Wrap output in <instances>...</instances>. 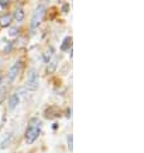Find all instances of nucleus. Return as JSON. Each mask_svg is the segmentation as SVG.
Returning <instances> with one entry per match:
<instances>
[{"instance_id":"nucleus-2","label":"nucleus","mask_w":144,"mask_h":153,"mask_svg":"<svg viewBox=\"0 0 144 153\" xmlns=\"http://www.w3.org/2000/svg\"><path fill=\"white\" fill-rule=\"evenodd\" d=\"M44 14H45V7L39 5L36 8V10L33 12V16H32V19H31V27L32 28H36L39 26L40 22L44 18Z\"/></svg>"},{"instance_id":"nucleus-3","label":"nucleus","mask_w":144,"mask_h":153,"mask_svg":"<svg viewBox=\"0 0 144 153\" xmlns=\"http://www.w3.org/2000/svg\"><path fill=\"white\" fill-rule=\"evenodd\" d=\"M26 86L28 90H36L37 86H39V77H37L36 70H30L28 75H27V84Z\"/></svg>"},{"instance_id":"nucleus-4","label":"nucleus","mask_w":144,"mask_h":153,"mask_svg":"<svg viewBox=\"0 0 144 153\" xmlns=\"http://www.w3.org/2000/svg\"><path fill=\"white\" fill-rule=\"evenodd\" d=\"M21 70H22V62H16L13 66L10 67L9 72H8V80L12 82L13 80L18 76V74L21 72Z\"/></svg>"},{"instance_id":"nucleus-16","label":"nucleus","mask_w":144,"mask_h":153,"mask_svg":"<svg viewBox=\"0 0 144 153\" xmlns=\"http://www.w3.org/2000/svg\"><path fill=\"white\" fill-rule=\"evenodd\" d=\"M68 8H70V4H65V5L62 7V12H63V13H67V10H68Z\"/></svg>"},{"instance_id":"nucleus-7","label":"nucleus","mask_w":144,"mask_h":153,"mask_svg":"<svg viewBox=\"0 0 144 153\" xmlns=\"http://www.w3.org/2000/svg\"><path fill=\"white\" fill-rule=\"evenodd\" d=\"M57 66H58V58H53V61L49 62L48 67H46V72L48 74H54V71L57 70Z\"/></svg>"},{"instance_id":"nucleus-5","label":"nucleus","mask_w":144,"mask_h":153,"mask_svg":"<svg viewBox=\"0 0 144 153\" xmlns=\"http://www.w3.org/2000/svg\"><path fill=\"white\" fill-rule=\"evenodd\" d=\"M61 116V111H59L58 107H49L45 109V117L46 118H56Z\"/></svg>"},{"instance_id":"nucleus-1","label":"nucleus","mask_w":144,"mask_h":153,"mask_svg":"<svg viewBox=\"0 0 144 153\" xmlns=\"http://www.w3.org/2000/svg\"><path fill=\"white\" fill-rule=\"evenodd\" d=\"M40 125H41L40 121L36 120V118H33L31 121V124L28 125L26 130V142L28 144H32L40 135Z\"/></svg>"},{"instance_id":"nucleus-12","label":"nucleus","mask_w":144,"mask_h":153,"mask_svg":"<svg viewBox=\"0 0 144 153\" xmlns=\"http://www.w3.org/2000/svg\"><path fill=\"white\" fill-rule=\"evenodd\" d=\"M67 143H68V148H70V151L73 149V146H72V144H73V135H72V134H70L68 137H67Z\"/></svg>"},{"instance_id":"nucleus-17","label":"nucleus","mask_w":144,"mask_h":153,"mask_svg":"<svg viewBox=\"0 0 144 153\" xmlns=\"http://www.w3.org/2000/svg\"><path fill=\"white\" fill-rule=\"evenodd\" d=\"M0 5H1V7H7L8 1H7V0H0Z\"/></svg>"},{"instance_id":"nucleus-13","label":"nucleus","mask_w":144,"mask_h":153,"mask_svg":"<svg viewBox=\"0 0 144 153\" xmlns=\"http://www.w3.org/2000/svg\"><path fill=\"white\" fill-rule=\"evenodd\" d=\"M52 56H53V48H52V46H50V48H49V50H48V52L45 53V56H44L45 62H48V61H49V58L52 57Z\"/></svg>"},{"instance_id":"nucleus-11","label":"nucleus","mask_w":144,"mask_h":153,"mask_svg":"<svg viewBox=\"0 0 144 153\" xmlns=\"http://www.w3.org/2000/svg\"><path fill=\"white\" fill-rule=\"evenodd\" d=\"M10 139H12V134H9V135H8V137H7V139L4 140L3 143H1V146H0V148H1V149H5V148H7V146H8V144H9V142H10Z\"/></svg>"},{"instance_id":"nucleus-19","label":"nucleus","mask_w":144,"mask_h":153,"mask_svg":"<svg viewBox=\"0 0 144 153\" xmlns=\"http://www.w3.org/2000/svg\"><path fill=\"white\" fill-rule=\"evenodd\" d=\"M0 90H1V81H0Z\"/></svg>"},{"instance_id":"nucleus-15","label":"nucleus","mask_w":144,"mask_h":153,"mask_svg":"<svg viewBox=\"0 0 144 153\" xmlns=\"http://www.w3.org/2000/svg\"><path fill=\"white\" fill-rule=\"evenodd\" d=\"M10 50H12V42H9V44H8V45L5 46V49H4V52H5V53H9Z\"/></svg>"},{"instance_id":"nucleus-8","label":"nucleus","mask_w":144,"mask_h":153,"mask_svg":"<svg viewBox=\"0 0 144 153\" xmlns=\"http://www.w3.org/2000/svg\"><path fill=\"white\" fill-rule=\"evenodd\" d=\"M72 46V37L71 36H67L65 40H63V42H62V45H61V50H67L68 48H71Z\"/></svg>"},{"instance_id":"nucleus-6","label":"nucleus","mask_w":144,"mask_h":153,"mask_svg":"<svg viewBox=\"0 0 144 153\" xmlns=\"http://www.w3.org/2000/svg\"><path fill=\"white\" fill-rule=\"evenodd\" d=\"M10 22H12V16L9 13L0 16V26L1 27H8L10 25Z\"/></svg>"},{"instance_id":"nucleus-18","label":"nucleus","mask_w":144,"mask_h":153,"mask_svg":"<svg viewBox=\"0 0 144 153\" xmlns=\"http://www.w3.org/2000/svg\"><path fill=\"white\" fill-rule=\"evenodd\" d=\"M66 113H67V114H66V116H67V117H68V118H70V117H71V108H67V111H66Z\"/></svg>"},{"instance_id":"nucleus-10","label":"nucleus","mask_w":144,"mask_h":153,"mask_svg":"<svg viewBox=\"0 0 144 153\" xmlns=\"http://www.w3.org/2000/svg\"><path fill=\"white\" fill-rule=\"evenodd\" d=\"M14 18H16V21H18V22H21L23 18H24V13H23V9H17L16 12H14Z\"/></svg>"},{"instance_id":"nucleus-14","label":"nucleus","mask_w":144,"mask_h":153,"mask_svg":"<svg viewBox=\"0 0 144 153\" xmlns=\"http://www.w3.org/2000/svg\"><path fill=\"white\" fill-rule=\"evenodd\" d=\"M17 32H18V28H17V27H12V28L9 30V35H10V36H16Z\"/></svg>"},{"instance_id":"nucleus-9","label":"nucleus","mask_w":144,"mask_h":153,"mask_svg":"<svg viewBox=\"0 0 144 153\" xmlns=\"http://www.w3.org/2000/svg\"><path fill=\"white\" fill-rule=\"evenodd\" d=\"M19 103V98H18V95L17 94H12L10 95V98H9V108L10 109H13V108H16V105Z\"/></svg>"}]
</instances>
